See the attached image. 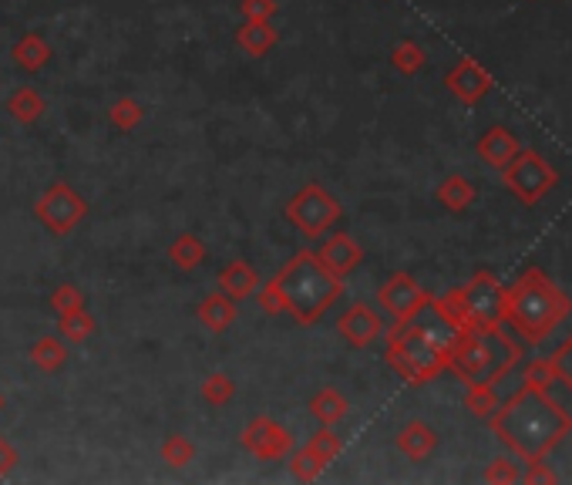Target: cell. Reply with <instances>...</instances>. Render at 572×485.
Wrapping results in <instances>:
<instances>
[{"mask_svg":"<svg viewBox=\"0 0 572 485\" xmlns=\"http://www.w3.org/2000/svg\"><path fill=\"white\" fill-rule=\"evenodd\" d=\"M475 196H478V192L465 176H448L438 186V203L445 206L448 213H465V209L475 203Z\"/></svg>","mask_w":572,"mask_h":485,"instance_id":"obj_24","label":"cell"},{"mask_svg":"<svg viewBox=\"0 0 572 485\" xmlns=\"http://www.w3.org/2000/svg\"><path fill=\"white\" fill-rule=\"evenodd\" d=\"M569 314L572 297L539 267H529L512 287H505V324L529 344H542Z\"/></svg>","mask_w":572,"mask_h":485,"instance_id":"obj_3","label":"cell"},{"mask_svg":"<svg viewBox=\"0 0 572 485\" xmlns=\"http://www.w3.org/2000/svg\"><path fill=\"white\" fill-rule=\"evenodd\" d=\"M162 459L169 462L172 469H186V465L196 459V445H192L186 435H169L162 442Z\"/></svg>","mask_w":572,"mask_h":485,"instance_id":"obj_33","label":"cell"},{"mask_svg":"<svg viewBox=\"0 0 572 485\" xmlns=\"http://www.w3.org/2000/svg\"><path fill=\"white\" fill-rule=\"evenodd\" d=\"M145 118V108L138 105V98H118L108 108V122H112L118 132H132V128Z\"/></svg>","mask_w":572,"mask_h":485,"instance_id":"obj_32","label":"cell"},{"mask_svg":"<svg viewBox=\"0 0 572 485\" xmlns=\"http://www.w3.org/2000/svg\"><path fill=\"white\" fill-rule=\"evenodd\" d=\"M522 384H535V388H552L556 384V371H552L549 358L542 361H529L522 371Z\"/></svg>","mask_w":572,"mask_h":485,"instance_id":"obj_37","label":"cell"},{"mask_svg":"<svg viewBox=\"0 0 572 485\" xmlns=\"http://www.w3.org/2000/svg\"><path fill=\"white\" fill-rule=\"evenodd\" d=\"M31 361L38 364L41 371L51 374V371L64 368V361H68V347H64V341H58L54 334H44L31 344Z\"/></svg>","mask_w":572,"mask_h":485,"instance_id":"obj_25","label":"cell"},{"mask_svg":"<svg viewBox=\"0 0 572 485\" xmlns=\"http://www.w3.org/2000/svg\"><path fill=\"white\" fill-rule=\"evenodd\" d=\"M337 331L350 347H371L377 337L384 334V320L374 307L367 304H350L337 320Z\"/></svg>","mask_w":572,"mask_h":485,"instance_id":"obj_13","label":"cell"},{"mask_svg":"<svg viewBox=\"0 0 572 485\" xmlns=\"http://www.w3.org/2000/svg\"><path fill=\"white\" fill-rule=\"evenodd\" d=\"M256 294H260L263 314H290L300 324H317L344 297V280L330 273L313 250H300Z\"/></svg>","mask_w":572,"mask_h":485,"instance_id":"obj_2","label":"cell"},{"mask_svg":"<svg viewBox=\"0 0 572 485\" xmlns=\"http://www.w3.org/2000/svg\"><path fill=\"white\" fill-rule=\"evenodd\" d=\"M324 469H327V462L320 459V455L313 452L310 445H303V448H297V452H290V472H293V479L313 482Z\"/></svg>","mask_w":572,"mask_h":485,"instance_id":"obj_29","label":"cell"},{"mask_svg":"<svg viewBox=\"0 0 572 485\" xmlns=\"http://www.w3.org/2000/svg\"><path fill=\"white\" fill-rule=\"evenodd\" d=\"M445 85L461 105H478L495 88V81L475 58H461L445 75Z\"/></svg>","mask_w":572,"mask_h":485,"instance_id":"obj_12","label":"cell"},{"mask_svg":"<svg viewBox=\"0 0 572 485\" xmlns=\"http://www.w3.org/2000/svg\"><path fill=\"white\" fill-rule=\"evenodd\" d=\"M492 422L495 438L519 455L522 462L546 459L562 438L572 432V415L549 395V388L522 384L505 405L495 408Z\"/></svg>","mask_w":572,"mask_h":485,"instance_id":"obj_1","label":"cell"},{"mask_svg":"<svg viewBox=\"0 0 572 485\" xmlns=\"http://www.w3.org/2000/svg\"><path fill=\"white\" fill-rule=\"evenodd\" d=\"M307 445H310V448H313V452H317V455H320V459H324L327 465H330V462H334V459H337V455H340V448H344V442H340V435L334 432V428H327V425H324V428H320V432H317V435H313V438H310V442H307Z\"/></svg>","mask_w":572,"mask_h":485,"instance_id":"obj_34","label":"cell"},{"mask_svg":"<svg viewBox=\"0 0 572 485\" xmlns=\"http://www.w3.org/2000/svg\"><path fill=\"white\" fill-rule=\"evenodd\" d=\"M239 14L243 21H273L276 0H239Z\"/></svg>","mask_w":572,"mask_h":485,"instance_id":"obj_40","label":"cell"},{"mask_svg":"<svg viewBox=\"0 0 572 485\" xmlns=\"http://www.w3.org/2000/svg\"><path fill=\"white\" fill-rule=\"evenodd\" d=\"M519 139H515V132L512 128H505V125H492L488 132L478 139V159L485 162V166H492L495 172H502L509 162L519 155Z\"/></svg>","mask_w":572,"mask_h":485,"instance_id":"obj_15","label":"cell"},{"mask_svg":"<svg viewBox=\"0 0 572 485\" xmlns=\"http://www.w3.org/2000/svg\"><path fill=\"white\" fill-rule=\"evenodd\" d=\"M384 361L391 364L404 381L414 384V388H421V384L435 381L441 371H448V351L431 341L414 320L394 324L391 331H387Z\"/></svg>","mask_w":572,"mask_h":485,"instance_id":"obj_5","label":"cell"},{"mask_svg":"<svg viewBox=\"0 0 572 485\" xmlns=\"http://www.w3.org/2000/svg\"><path fill=\"white\" fill-rule=\"evenodd\" d=\"M14 465H17V448L7 442L4 435H0V479H4V475H11Z\"/></svg>","mask_w":572,"mask_h":485,"instance_id":"obj_41","label":"cell"},{"mask_svg":"<svg viewBox=\"0 0 572 485\" xmlns=\"http://www.w3.org/2000/svg\"><path fill=\"white\" fill-rule=\"evenodd\" d=\"M58 317H61V337L71 344H85L88 337L98 331V320L91 317L85 307L68 310V314H58Z\"/></svg>","mask_w":572,"mask_h":485,"instance_id":"obj_26","label":"cell"},{"mask_svg":"<svg viewBox=\"0 0 572 485\" xmlns=\"http://www.w3.org/2000/svg\"><path fill=\"white\" fill-rule=\"evenodd\" d=\"M461 297H465L468 327L492 331V327L505 324V287L495 280V273L478 270L475 277L461 287Z\"/></svg>","mask_w":572,"mask_h":485,"instance_id":"obj_8","label":"cell"},{"mask_svg":"<svg viewBox=\"0 0 572 485\" xmlns=\"http://www.w3.org/2000/svg\"><path fill=\"white\" fill-rule=\"evenodd\" d=\"M424 48L418 41H401V44H394V51H391V64L401 71V75H418V71L424 68Z\"/></svg>","mask_w":572,"mask_h":485,"instance_id":"obj_31","label":"cell"},{"mask_svg":"<svg viewBox=\"0 0 572 485\" xmlns=\"http://www.w3.org/2000/svg\"><path fill=\"white\" fill-rule=\"evenodd\" d=\"M347 398L340 395L337 388H324V391H317V395L310 398V415L317 418L320 425H327V428H334L337 422H344L347 418Z\"/></svg>","mask_w":572,"mask_h":485,"instance_id":"obj_22","label":"cell"},{"mask_svg":"<svg viewBox=\"0 0 572 485\" xmlns=\"http://www.w3.org/2000/svg\"><path fill=\"white\" fill-rule=\"evenodd\" d=\"M219 290L233 300H246L260 290V273H256L253 263L246 260H233L229 267L219 273Z\"/></svg>","mask_w":572,"mask_h":485,"instance_id":"obj_17","label":"cell"},{"mask_svg":"<svg viewBox=\"0 0 572 485\" xmlns=\"http://www.w3.org/2000/svg\"><path fill=\"white\" fill-rule=\"evenodd\" d=\"M431 307H435L438 317H445L455 331H468V314H465V297H461V287L448 290L441 297H431Z\"/></svg>","mask_w":572,"mask_h":485,"instance_id":"obj_27","label":"cell"},{"mask_svg":"<svg viewBox=\"0 0 572 485\" xmlns=\"http://www.w3.org/2000/svg\"><path fill=\"white\" fill-rule=\"evenodd\" d=\"M11 58H14V64L21 71H31V75H34V71H41L44 64L51 61V44L44 41V34H34L31 31V34H24V38L11 48Z\"/></svg>","mask_w":572,"mask_h":485,"instance_id":"obj_20","label":"cell"},{"mask_svg":"<svg viewBox=\"0 0 572 485\" xmlns=\"http://www.w3.org/2000/svg\"><path fill=\"white\" fill-rule=\"evenodd\" d=\"M7 115L14 118V122H21V125H34V122H41L44 112H48V102L41 98V91L38 88H31V85H21L14 91L11 98H7Z\"/></svg>","mask_w":572,"mask_h":485,"instance_id":"obj_19","label":"cell"},{"mask_svg":"<svg viewBox=\"0 0 572 485\" xmlns=\"http://www.w3.org/2000/svg\"><path fill=\"white\" fill-rule=\"evenodd\" d=\"M239 442L263 462H280L293 452V435L286 432L280 422H273V418H266V415L253 418V422L243 428V438H239Z\"/></svg>","mask_w":572,"mask_h":485,"instance_id":"obj_11","label":"cell"},{"mask_svg":"<svg viewBox=\"0 0 572 485\" xmlns=\"http://www.w3.org/2000/svg\"><path fill=\"white\" fill-rule=\"evenodd\" d=\"M519 482H525V485H556L559 475L549 469L546 459H532V462H525V472L519 475Z\"/></svg>","mask_w":572,"mask_h":485,"instance_id":"obj_39","label":"cell"},{"mask_svg":"<svg viewBox=\"0 0 572 485\" xmlns=\"http://www.w3.org/2000/svg\"><path fill=\"white\" fill-rule=\"evenodd\" d=\"M465 408L472 418H492L495 408L502 405L495 395V384H465Z\"/></svg>","mask_w":572,"mask_h":485,"instance_id":"obj_28","label":"cell"},{"mask_svg":"<svg viewBox=\"0 0 572 485\" xmlns=\"http://www.w3.org/2000/svg\"><path fill=\"white\" fill-rule=\"evenodd\" d=\"M196 317L209 327L212 334H223V331H229V327L236 324V300L226 297L223 290H219V294H209L196 307Z\"/></svg>","mask_w":572,"mask_h":485,"instance_id":"obj_18","label":"cell"},{"mask_svg":"<svg viewBox=\"0 0 572 485\" xmlns=\"http://www.w3.org/2000/svg\"><path fill=\"white\" fill-rule=\"evenodd\" d=\"M344 206L337 203L334 192H327L320 182H307L300 192H293V199L286 203V219H290L293 230H300L310 240L327 236L330 226L340 223Z\"/></svg>","mask_w":572,"mask_h":485,"instance_id":"obj_7","label":"cell"},{"mask_svg":"<svg viewBox=\"0 0 572 485\" xmlns=\"http://www.w3.org/2000/svg\"><path fill=\"white\" fill-rule=\"evenodd\" d=\"M502 182L522 206H539L559 186V172L556 166H549L546 155H539L535 149H519V155L502 169Z\"/></svg>","mask_w":572,"mask_h":485,"instance_id":"obj_6","label":"cell"},{"mask_svg":"<svg viewBox=\"0 0 572 485\" xmlns=\"http://www.w3.org/2000/svg\"><path fill=\"white\" fill-rule=\"evenodd\" d=\"M236 44L249 54V58H263L266 51H273L276 31L270 21H243V27L236 31Z\"/></svg>","mask_w":572,"mask_h":485,"instance_id":"obj_21","label":"cell"},{"mask_svg":"<svg viewBox=\"0 0 572 485\" xmlns=\"http://www.w3.org/2000/svg\"><path fill=\"white\" fill-rule=\"evenodd\" d=\"M519 475L522 472L515 469V459H509V455H498V459L488 462V469H485L482 479L492 482V485H498V482H502V485H515V482H519Z\"/></svg>","mask_w":572,"mask_h":485,"instance_id":"obj_35","label":"cell"},{"mask_svg":"<svg viewBox=\"0 0 572 485\" xmlns=\"http://www.w3.org/2000/svg\"><path fill=\"white\" fill-rule=\"evenodd\" d=\"M233 398H236V381L229 378V374H209V378L202 381V401H206V405L223 408Z\"/></svg>","mask_w":572,"mask_h":485,"instance_id":"obj_30","label":"cell"},{"mask_svg":"<svg viewBox=\"0 0 572 485\" xmlns=\"http://www.w3.org/2000/svg\"><path fill=\"white\" fill-rule=\"evenodd\" d=\"M206 243H202V236L196 233H182V236H175L172 246H169V260L175 263L179 270H196L206 263Z\"/></svg>","mask_w":572,"mask_h":485,"instance_id":"obj_23","label":"cell"},{"mask_svg":"<svg viewBox=\"0 0 572 485\" xmlns=\"http://www.w3.org/2000/svg\"><path fill=\"white\" fill-rule=\"evenodd\" d=\"M519 358L522 347L502 327H492V331L468 327L451 344L448 371L465 384H498L502 378H509V371L519 364Z\"/></svg>","mask_w":572,"mask_h":485,"instance_id":"obj_4","label":"cell"},{"mask_svg":"<svg viewBox=\"0 0 572 485\" xmlns=\"http://www.w3.org/2000/svg\"><path fill=\"white\" fill-rule=\"evenodd\" d=\"M313 253H317V260L324 263L330 273H337L340 280H344L347 273H354L357 267H361V260H364V250L357 246V240L350 233L327 236V243L320 246V250H313Z\"/></svg>","mask_w":572,"mask_h":485,"instance_id":"obj_14","label":"cell"},{"mask_svg":"<svg viewBox=\"0 0 572 485\" xmlns=\"http://www.w3.org/2000/svg\"><path fill=\"white\" fill-rule=\"evenodd\" d=\"M51 307L58 310V314H68V310L85 307V297H81V290L75 287V283H61V287L51 294Z\"/></svg>","mask_w":572,"mask_h":485,"instance_id":"obj_38","label":"cell"},{"mask_svg":"<svg viewBox=\"0 0 572 485\" xmlns=\"http://www.w3.org/2000/svg\"><path fill=\"white\" fill-rule=\"evenodd\" d=\"M0 408H4V395H0Z\"/></svg>","mask_w":572,"mask_h":485,"instance_id":"obj_42","label":"cell"},{"mask_svg":"<svg viewBox=\"0 0 572 485\" xmlns=\"http://www.w3.org/2000/svg\"><path fill=\"white\" fill-rule=\"evenodd\" d=\"M552 371H556V381H562L572 391V334L556 347V354L549 358Z\"/></svg>","mask_w":572,"mask_h":485,"instance_id":"obj_36","label":"cell"},{"mask_svg":"<svg viewBox=\"0 0 572 485\" xmlns=\"http://www.w3.org/2000/svg\"><path fill=\"white\" fill-rule=\"evenodd\" d=\"M34 216H38L44 230H51L54 236H68L71 230H78V226L85 223L88 203L68 182H54V186L41 192L38 203H34Z\"/></svg>","mask_w":572,"mask_h":485,"instance_id":"obj_9","label":"cell"},{"mask_svg":"<svg viewBox=\"0 0 572 485\" xmlns=\"http://www.w3.org/2000/svg\"><path fill=\"white\" fill-rule=\"evenodd\" d=\"M377 300H381V307L394 317V324H408V320L428 310L431 294L411 273H394V277L377 290Z\"/></svg>","mask_w":572,"mask_h":485,"instance_id":"obj_10","label":"cell"},{"mask_svg":"<svg viewBox=\"0 0 572 485\" xmlns=\"http://www.w3.org/2000/svg\"><path fill=\"white\" fill-rule=\"evenodd\" d=\"M435 448H438V432L428 422H421V418H414V422H408L398 432V452L408 455L411 462H424Z\"/></svg>","mask_w":572,"mask_h":485,"instance_id":"obj_16","label":"cell"}]
</instances>
